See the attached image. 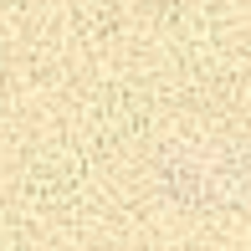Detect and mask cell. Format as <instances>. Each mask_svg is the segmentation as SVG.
Listing matches in <instances>:
<instances>
[{
  "label": "cell",
  "instance_id": "obj_1",
  "mask_svg": "<svg viewBox=\"0 0 251 251\" xmlns=\"http://www.w3.org/2000/svg\"><path fill=\"white\" fill-rule=\"evenodd\" d=\"M169 205L205 221H251V133H179L159 154Z\"/></svg>",
  "mask_w": 251,
  "mask_h": 251
}]
</instances>
